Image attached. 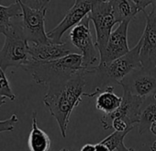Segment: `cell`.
<instances>
[{
  "label": "cell",
  "mask_w": 156,
  "mask_h": 151,
  "mask_svg": "<svg viewBox=\"0 0 156 151\" xmlns=\"http://www.w3.org/2000/svg\"><path fill=\"white\" fill-rule=\"evenodd\" d=\"M88 18L90 21L93 22L96 30V46L99 54H102L113 31V27L117 23L114 14L113 0L92 1V9L88 14Z\"/></svg>",
  "instance_id": "6"
},
{
  "label": "cell",
  "mask_w": 156,
  "mask_h": 151,
  "mask_svg": "<svg viewBox=\"0 0 156 151\" xmlns=\"http://www.w3.org/2000/svg\"><path fill=\"white\" fill-rule=\"evenodd\" d=\"M151 0H113L114 14L117 23L131 21L139 12L146 11Z\"/></svg>",
  "instance_id": "14"
},
{
  "label": "cell",
  "mask_w": 156,
  "mask_h": 151,
  "mask_svg": "<svg viewBox=\"0 0 156 151\" xmlns=\"http://www.w3.org/2000/svg\"><path fill=\"white\" fill-rule=\"evenodd\" d=\"M122 97H119L114 92V87L107 86L96 97V108L106 114H110L115 112L121 104Z\"/></svg>",
  "instance_id": "16"
},
{
  "label": "cell",
  "mask_w": 156,
  "mask_h": 151,
  "mask_svg": "<svg viewBox=\"0 0 156 151\" xmlns=\"http://www.w3.org/2000/svg\"><path fill=\"white\" fill-rule=\"evenodd\" d=\"M22 10L19 0L9 6L0 5V34L6 36L13 26V20L21 19Z\"/></svg>",
  "instance_id": "17"
},
{
  "label": "cell",
  "mask_w": 156,
  "mask_h": 151,
  "mask_svg": "<svg viewBox=\"0 0 156 151\" xmlns=\"http://www.w3.org/2000/svg\"><path fill=\"white\" fill-rule=\"evenodd\" d=\"M96 151H110L107 145L102 144L101 142L96 144Z\"/></svg>",
  "instance_id": "23"
},
{
  "label": "cell",
  "mask_w": 156,
  "mask_h": 151,
  "mask_svg": "<svg viewBox=\"0 0 156 151\" xmlns=\"http://www.w3.org/2000/svg\"><path fill=\"white\" fill-rule=\"evenodd\" d=\"M92 9V1L76 0L72 8L67 11L63 19L47 35L52 43H62L63 34L70 29H73L86 17L88 16Z\"/></svg>",
  "instance_id": "11"
},
{
  "label": "cell",
  "mask_w": 156,
  "mask_h": 151,
  "mask_svg": "<svg viewBox=\"0 0 156 151\" xmlns=\"http://www.w3.org/2000/svg\"><path fill=\"white\" fill-rule=\"evenodd\" d=\"M119 85L122 87L123 91L146 100L156 95V71H150L143 67L137 68Z\"/></svg>",
  "instance_id": "8"
},
{
  "label": "cell",
  "mask_w": 156,
  "mask_h": 151,
  "mask_svg": "<svg viewBox=\"0 0 156 151\" xmlns=\"http://www.w3.org/2000/svg\"><path fill=\"white\" fill-rule=\"evenodd\" d=\"M151 151H156V140L152 143V145L151 146Z\"/></svg>",
  "instance_id": "27"
},
{
  "label": "cell",
  "mask_w": 156,
  "mask_h": 151,
  "mask_svg": "<svg viewBox=\"0 0 156 151\" xmlns=\"http://www.w3.org/2000/svg\"><path fill=\"white\" fill-rule=\"evenodd\" d=\"M115 151H137V150H135L134 148H131V147H127V146L124 145V143H123V144H121Z\"/></svg>",
  "instance_id": "24"
},
{
  "label": "cell",
  "mask_w": 156,
  "mask_h": 151,
  "mask_svg": "<svg viewBox=\"0 0 156 151\" xmlns=\"http://www.w3.org/2000/svg\"><path fill=\"white\" fill-rule=\"evenodd\" d=\"M50 2L48 0H19L22 10L21 28L28 42L38 44L51 42L45 31V17Z\"/></svg>",
  "instance_id": "3"
},
{
  "label": "cell",
  "mask_w": 156,
  "mask_h": 151,
  "mask_svg": "<svg viewBox=\"0 0 156 151\" xmlns=\"http://www.w3.org/2000/svg\"><path fill=\"white\" fill-rule=\"evenodd\" d=\"M19 122L18 116L12 114L9 119L0 121V133L2 132H10L14 130V125Z\"/></svg>",
  "instance_id": "21"
},
{
  "label": "cell",
  "mask_w": 156,
  "mask_h": 151,
  "mask_svg": "<svg viewBox=\"0 0 156 151\" xmlns=\"http://www.w3.org/2000/svg\"><path fill=\"white\" fill-rule=\"evenodd\" d=\"M145 99L139 98L129 94L127 91H123L122 102L120 106L112 113L103 115L100 118L101 124L105 130L111 128V122L115 119L125 122L129 127H134L140 122V116L141 108Z\"/></svg>",
  "instance_id": "9"
},
{
  "label": "cell",
  "mask_w": 156,
  "mask_h": 151,
  "mask_svg": "<svg viewBox=\"0 0 156 151\" xmlns=\"http://www.w3.org/2000/svg\"><path fill=\"white\" fill-rule=\"evenodd\" d=\"M5 103H6V98L0 97V107H1L2 105H4Z\"/></svg>",
  "instance_id": "26"
},
{
  "label": "cell",
  "mask_w": 156,
  "mask_h": 151,
  "mask_svg": "<svg viewBox=\"0 0 156 151\" xmlns=\"http://www.w3.org/2000/svg\"><path fill=\"white\" fill-rule=\"evenodd\" d=\"M130 132V130L124 131V132H118L114 131L111 134L104 138L102 141H100L102 144L107 145L110 151H115L121 144H123V140L126 137V135Z\"/></svg>",
  "instance_id": "19"
},
{
  "label": "cell",
  "mask_w": 156,
  "mask_h": 151,
  "mask_svg": "<svg viewBox=\"0 0 156 151\" xmlns=\"http://www.w3.org/2000/svg\"><path fill=\"white\" fill-rule=\"evenodd\" d=\"M90 20L86 17L79 24L71 30L69 37L72 44L81 52L83 56V66L87 69L97 62L100 61V54L96 46V42L90 31Z\"/></svg>",
  "instance_id": "7"
},
{
  "label": "cell",
  "mask_w": 156,
  "mask_h": 151,
  "mask_svg": "<svg viewBox=\"0 0 156 151\" xmlns=\"http://www.w3.org/2000/svg\"><path fill=\"white\" fill-rule=\"evenodd\" d=\"M5 42L0 50V68L6 72L10 67H25L31 61L29 54V42L25 39L20 21H13V26L5 36Z\"/></svg>",
  "instance_id": "4"
},
{
  "label": "cell",
  "mask_w": 156,
  "mask_h": 151,
  "mask_svg": "<svg viewBox=\"0 0 156 151\" xmlns=\"http://www.w3.org/2000/svg\"><path fill=\"white\" fill-rule=\"evenodd\" d=\"M150 131L151 132L152 134L156 135V122H154V123H151V125L150 127Z\"/></svg>",
  "instance_id": "25"
},
{
  "label": "cell",
  "mask_w": 156,
  "mask_h": 151,
  "mask_svg": "<svg viewBox=\"0 0 156 151\" xmlns=\"http://www.w3.org/2000/svg\"><path fill=\"white\" fill-rule=\"evenodd\" d=\"M151 9L156 12V1H152V0H151Z\"/></svg>",
  "instance_id": "28"
},
{
  "label": "cell",
  "mask_w": 156,
  "mask_h": 151,
  "mask_svg": "<svg viewBox=\"0 0 156 151\" xmlns=\"http://www.w3.org/2000/svg\"><path fill=\"white\" fill-rule=\"evenodd\" d=\"M0 97L8 98L11 101H15L16 99V96L13 93L12 89L10 88L9 81L7 78L6 73L1 68H0Z\"/></svg>",
  "instance_id": "20"
},
{
  "label": "cell",
  "mask_w": 156,
  "mask_h": 151,
  "mask_svg": "<svg viewBox=\"0 0 156 151\" xmlns=\"http://www.w3.org/2000/svg\"><path fill=\"white\" fill-rule=\"evenodd\" d=\"M129 22L130 21H123L119 23L116 30L112 31L105 51L100 54L98 65L108 64L127 54L130 51L128 43V30Z\"/></svg>",
  "instance_id": "12"
},
{
  "label": "cell",
  "mask_w": 156,
  "mask_h": 151,
  "mask_svg": "<svg viewBox=\"0 0 156 151\" xmlns=\"http://www.w3.org/2000/svg\"><path fill=\"white\" fill-rule=\"evenodd\" d=\"M79 151H96V145L93 144H86L84 145Z\"/></svg>",
  "instance_id": "22"
},
{
  "label": "cell",
  "mask_w": 156,
  "mask_h": 151,
  "mask_svg": "<svg viewBox=\"0 0 156 151\" xmlns=\"http://www.w3.org/2000/svg\"><path fill=\"white\" fill-rule=\"evenodd\" d=\"M145 29L140 36L141 46L140 59L141 67L156 71V12L151 9L150 12L144 11Z\"/></svg>",
  "instance_id": "10"
},
{
  "label": "cell",
  "mask_w": 156,
  "mask_h": 151,
  "mask_svg": "<svg viewBox=\"0 0 156 151\" xmlns=\"http://www.w3.org/2000/svg\"><path fill=\"white\" fill-rule=\"evenodd\" d=\"M51 139L49 135L38 126L37 112L32 113L31 131L28 139V145L30 151H49L51 148Z\"/></svg>",
  "instance_id": "15"
},
{
  "label": "cell",
  "mask_w": 156,
  "mask_h": 151,
  "mask_svg": "<svg viewBox=\"0 0 156 151\" xmlns=\"http://www.w3.org/2000/svg\"><path fill=\"white\" fill-rule=\"evenodd\" d=\"M156 122V95L145 100L141 108L140 122L137 124L138 133L140 134H144L152 123Z\"/></svg>",
  "instance_id": "18"
},
{
  "label": "cell",
  "mask_w": 156,
  "mask_h": 151,
  "mask_svg": "<svg viewBox=\"0 0 156 151\" xmlns=\"http://www.w3.org/2000/svg\"><path fill=\"white\" fill-rule=\"evenodd\" d=\"M140 46L141 41L140 39L135 47L130 49L127 54L116 59L108 64L87 68L86 69V74L98 78V79L102 80L103 83L116 82L119 84L130 72L141 67L140 59Z\"/></svg>",
  "instance_id": "5"
},
{
  "label": "cell",
  "mask_w": 156,
  "mask_h": 151,
  "mask_svg": "<svg viewBox=\"0 0 156 151\" xmlns=\"http://www.w3.org/2000/svg\"><path fill=\"white\" fill-rule=\"evenodd\" d=\"M85 70L63 83L48 87V91L43 98V103L51 115L56 120L63 138L66 137L73 111L85 97V88L87 86Z\"/></svg>",
  "instance_id": "1"
},
{
  "label": "cell",
  "mask_w": 156,
  "mask_h": 151,
  "mask_svg": "<svg viewBox=\"0 0 156 151\" xmlns=\"http://www.w3.org/2000/svg\"><path fill=\"white\" fill-rule=\"evenodd\" d=\"M73 53L67 42L38 44L31 43L29 46V54L31 61L51 62Z\"/></svg>",
  "instance_id": "13"
},
{
  "label": "cell",
  "mask_w": 156,
  "mask_h": 151,
  "mask_svg": "<svg viewBox=\"0 0 156 151\" xmlns=\"http://www.w3.org/2000/svg\"><path fill=\"white\" fill-rule=\"evenodd\" d=\"M85 69L82 54L73 53L51 62L30 61L24 70L31 75L36 84L50 87L71 79Z\"/></svg>",
  "instance_id": "2"
}]
</instances>
